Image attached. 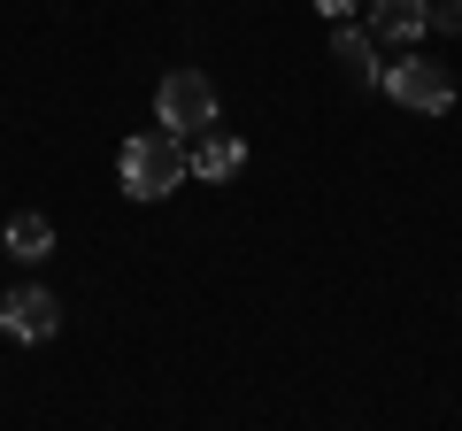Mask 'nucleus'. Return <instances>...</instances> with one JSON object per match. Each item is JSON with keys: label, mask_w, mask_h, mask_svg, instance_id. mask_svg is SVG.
<instances>
[{"label": "nucleus", "mask_w": 462, "mask_h": 431, "mask_svg": "<svg viewBox=\"0 0 462 431\" xmlns=\"http://www.w3.org/2000/svg\"><path fill=\"white\" fill-rule=\"evenodd\" d=\"M116 178H124V193L132 200H162L178 178H193V154H185V139L178 132H139V139H124V162H116Z\"/></svg>", "instance_id": "nucleus-1"}, {"label": "nucleus", "mask_w": 462, "mask_h": 431, "mask_svg": "<svg viewBox=\"0 0 462 431\" xmlns=\"http://www.w3.org/2000/svg\"><path fill=\"white\" fill-rule=\"evenodd\" d=\"M154 124L178 132V139L216 132V85H208V69H170V78L154 85Z\"/></svg>", "instance_id": "nucleus-2"}, {"label": "nucleus", "mask_w": 462, "mask_h": 431, "mask_svg": "<svg viewBox=\"0 0 462 431\" xmlns=\"http://www.w3.org/2000/svg\"><path fill=\"white\" fill-rule=\"evenodd\" d=\"M385 93L409 108V116H447L455 108V69L447 62H424V54H409V62H385Z\"/></svg>", "instance_id": "nucleus-3"}, {"label": "nucleus", "mask_w": 462, "mask_h": 431, "mask_svg": "<svg viewBox=\"0 0 462 431\" xmlns=\"http://www.w3.org/2000/svg\"><path fill=\"white\" fill-rule=\"evenodd\" d=\"M54 324H62V300H54L47 285H8V293H0V332L8 339L39 347V339H54Z\"/></svg>", "instance_id": "nucleus-4"}, {"label": "nucleus", "mask_w": 462, "mask_h": 431, "mask_svg": "<svg viewBox=\"0 0 462 431\" xmlns=\"http://www.w3.org/2000/svg\"><path fill=\"white\" fill-rule=\"evenodd\" d=\"M431 32V0H370V39H385V47H409Z\"/></svg>", "instance_id": "nucleus-5"}, {"label": "nucleus", "mask_w": 462, "mask_h": 431, "mask_svg": "<svg viewBox=\"0 0 462 431\" xmlns=\"http://www.w3.org/2000/svg\"><path fill=\"white\" fill-rule=\"evenodd\" d=\"M331 62H339L355 85H378V78H385V62H378V39H370V32H355L346 16H339V32H331Z\"/></svg>", "instance_id": "nucleus-6"}, {"label": "nucleus", "mask_w": 462, "mask_h": 431, "mask_svg": "<svg viewBox=\"0 0 462 431\" xmlns=\"http://www.w3.org/2000/svg\"><path fill=\"white\" fill-rule=\"evenodd\" d=\"M239 170H247V139H231V132H200V147H193V178L224 185V178H239Z\"/></svg>", "instance_id": "nucleus-7"}, {"label": "nucleus", "mask_w": 462, "mask_h": 431, "mask_svg": "<svg viewBox=\"0 0 462 431\" xmlns=\"http://www.w3.org/2000/svg\"><path fill=\"white\" fill-rule=\"evenodd\" d=\"M0 247L16 254V262H47L54 254V224L39 208H23V216H8V232H0Z\"/></svg>", "instance_id": "nucleus-8"}, {"label": "nucleus", "mask_w": 462, "mask_h": 431, "mask_svg": "<svg viewBox=\"0 0 462 431\" xmlns=\"http://www.w3.org/2000/svg\"><path fill=\"white\" fill-rule=\"evenodd\" d=\"M431 32H462V0H439L431 8Z\"/></svg>", "instance_id": "nucleus-9"}, {"label": "nucleus", "mask_w": 462, "mask_h": 431, "mask_svg": "<svg viewBox=\"0 0 462 431\" xmlns=\"http://www.w3.org/2000/svg\"><path fill=\"white\" fill-rule=\"evenodd\" d=\"M316 8H324L331 23H339V16H355V0H316Z\"/></svg>", "instance_id": "nucleus-10"}]
</instances>
